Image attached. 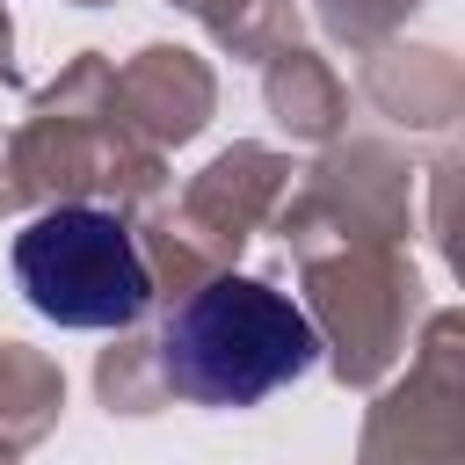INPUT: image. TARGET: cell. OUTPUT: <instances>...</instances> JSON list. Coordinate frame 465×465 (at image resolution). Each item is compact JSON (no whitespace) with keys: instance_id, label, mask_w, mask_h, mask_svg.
<instances>
[{"instance_id":"cell-1","label":"cell","mask_w":465,"mask_h":465,"mask_svg":"<svg viewBox=\"0 0 465 465\" xmlns=\"http://www.w3.org/2000/svg\"><path fill=\"white\" fill-rule=\"evenodd\" d=\"M320 363L305 305L254 276H218L189 291L160 327V378L196 407H262Z\"/></svg>"},{"instance_id":"cell-2","label":"cell","mask_w":465,"mask_h":465,"mask_svg":"<svg viewBox=\"0 0 465 465\" xmlns=\"http://www.w3.org/2000/svg\"><path fill=\"white\" fill-rule=\"evenodd\" d=\"M15 283L22 298L58 327H131L153 305V269L131 240V225L102 203H58L36 211L15 232Z\"/></svg>"}]
</instances>
